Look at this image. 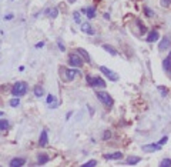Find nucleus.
<instances>
[{"instance_id": "393cba45", "label": "nucleus", "mask_w": 171, "mask_h": 167, "mask_svg": "<svg viewBox=\"0 0 171 167\" xmlns=\"http://www.w3.org/2000/svg\"><path fill=\"white\" fill-rule=\"evenodd\" d=\"M144 13L147 15V17H154V16H155V13H154V12H151V10L147 7V6L144 7Z\"/></svg>"}, {"instance_id": "4be33fe9", "label": "nucleus", "mask_w": 171, "mask_h": 167, "mask_svg": "<svg viewBox=\"0 0 171 167\" xmlns=\"http://www.w3.org/2000/svg\"><path fill=\"white\" fill-rule=\"evenodd\" d=\"M9 104H10L12 107H17V106L20 104V100H19V97H14V99H12V100L9 102Z\"/></svg>"}, {"instance_id": "dca6fc26", "label": "nucleus", "mask_w": 171, "mask_h": 167, "mask_svg": "<svg viewBox=\"0 0 171 167\" xmlns=\"http://www.w3.org/2000/svg\"><path fill=\"white\" fill-rule=\"evenodd\" d=\"M77 51H78V54H80V56H83V59H84L85 61L90 63V56H89V53L85 51L84 49H77Z\"/></svg>"}, {"instance_id": "a211bd4d", "label": "nucleus", "mask_w": 171, "mask_h": 167, "mask_svg": "<svg viewBox=\"0 0 171 167\" xmlns=\"http://www.w3.org/2000/svg\"><path fill=\"white\" fill-rule=\"evenodd\" d=\"M85 15H87L89 19H94V17H96V10H94V7H87V9H85Z\"/></svg>"}, {"instance_id": "f3484780", "label": "nucleus", "mask_w": 171, "mask_h": 167, "mask_svg": "<svg viewBox=\"0 0 171 167\" xmlns=\"http://www.w3.org/2000/svg\"><path fill=\"white\" fill-rule=\"evenodd\" d=\"M47 161H49V156H47V154H44V153L39 154V157H37V163H39V164H44V163H47Z\"/></svg>"}, {"instance_id": "f704fd0d", "label": "nucleus", "mask_w": 171, "mask_h": 167, "mask_svg": "<svg viewBox=\"0 0 171 167\" xmlns=\"http://www.w3.org/2000/svg\"><path fill=\"white\" fill-rule=\"evenodd\" d=\"M13 19V15H7L6 17H5V20H12Z\"/></svg>"}, {"instance_id": "7ed1b4c3", "label": "nucleus", "mask_w": 171, "mask_h": 167, "mask_svg": "<svg viewBox=\"0 0 171 167\" xmlns=\"http://www.w3.org/2000/svg\"><path fill=\"white\" fill-rule=\"evenodd\" d=\"M83 59L80 57V54L78 53H71L70 56H68V64L70 66H73V67H81L83 66Z\"/></svg>"}, {"instance_id": "9b49d317", "label": "nucleus", "mask_w": 171, "mask_h": 167, "mask_svg": "<svg viewBox=\"0 0 171 167\" xmlns=\"http://www.w3.org/2000/svg\"><path fill=\"white\" fill-rule=\"evenodd\" d=\"M162 67H164V70L171 71V53L164 59V61H162Z\"/></svg>"}, {"instance_id": "9d476101", "label": "nucleus", "mask_w": 171, "mask_h": 167, "mask_svg": "<svg viewBox=\"0 0 171 167\" xmlns=\"http://www.w3.org/2000/svg\"><path fill=\"white\" fill-rule=\"evenodd\" d=\"M49 143V139H47V130H43L41 134H40V140H39V144L41 147H44L46 144Z\"/></svg>"}, {"instance_id": "f03ea898", "label": "nucleus", "mask_w": 171, "mask_h": 167, "mask_svg": "<svg viewBox=\"0 0 171 167\" xmlns=\"http://www.w3.org/2000/svg\"><path fill=\"white\" fill-rule=\"evenodd\" d=\"M85 80H87L89 86L91 87H106V83L103 79L100 77H91V76H85Z\"/></svg>"}, {"instance_id": "6ab92c4d", "label": "nucleus", "mask_w": 171, "mask_h": 167, "mask_svg": "<svg viewBox=\"0 0 171 167\" xmlns=\"http://www.w3.org/2000/svg\"><path fill=\"white\" fill-rule=\"evenodd\" d=\"M140 161H141V158H140V157H134V156H130V157L127 158V163L131 164V166H134V164H137V163H140Z\"/></svg>"}, {"instance_id": "c756f323", "label": "nucleus", "mask_w": 171, "mask_h": 167, "mask_svg": "<svg viewBox=\"0 0 171 167\" xmlns=\"http://www.w3.org/2000/svg\"><path fill=\"white\" fill-rule=\"evenodd\" d=\"M57 46H59V49H60V51H64L66 50V47H64V44L60 42V40H57Z\"/></svg>"}, {"instance_id": "f257e3e1", "label": "nucleus", "mask_w": 171, "mask_h": 167, "mask_svg": "<svg viewBox=\"0 0 171 167\" xmlns=\"http://www.w3.org/2000/svg\"><path fill=\"white\" fill-rule=\"evenodd\" d=\"M26 92H27V84L24 81H17L16 84L12 87V94L14 97H22V96L26 94Z\"/></svg>"}, {"instance_id": "c9c22d12", "label": "nucleus", "mask_w": 171, "mask_h": 167, "mask_svg": "<svg viewBox=\"0 0 171 167\" xmlns=\"http://www.w3.org/2000/svg\"><path fill=\"white\" fill-rule=\"evenodd\" d=\"M67 2H68V3H74V2H76V0H67Z\"/></svg>"}, {"instance_id": "72a5a7b5", "label": "nucleus", "mask_w": 171, "mask_h": 167, "mask_svg": "<svg viewBox=\"0 0 171 167\" xmlns=\"http://www.w3.org/2000/svg\"><path fill=\"white\" fill-rule=\"evenodd\" d=\"M43 46H44V42H40V43L36 44V49H40V47H43Z\"/></svg>"}, {"instance_id": "0eeeda50", "label": "nucleus", "mask_w": 171, "mask_h": 167, "mask_svg": "<svg viewBox=\"0 0 171 167\" xmlns=\"http://www.w3.org/2000/svg\"><path fill=\"white\" fill-rule=\"evenodd\" d=\"M121 157H123V153H121V151H116V153L104 154V158H106V160H120Z\"/></svg>"}, {"instance_id": "b1692460", "label": "nucleus", "mask_w": 171, "mask_h": 167, "mask_svg": "<svg viewBox=\"0 0 171 167\" xmlns=\"http://www.w3.org/2000/svg\"><path fill=\"white\" fill-rule=\"evenodd\" d=\"M9 127V121L7 120H0V130H6Z\"/></svg>"}, {"instance_id": "e433bc0d", "label": "nucleus", "mask_w": 171, "mask_h": 167, "mask_svg": "<svg viewBox=\"0 0 171 167\" xmlns=\"http://www.w3.org/2000/svg\"><path fill=\"white\" fill-rule=\"evenodd\" d=\"M0 116H3V112H0Z\"/></svg>"}, {"instance_id": "20e7f679", "label": "nucleus", "mask_w": 171, "mask_h": 167, "mask_svg": "<svg viewBox=\"0 0 171 167\" xmlns=\"http://www.w3.org/2000/svg\"><path fill=\"white\" fill-rule=\"evenodd\" d=\"M97 97H99V100H100L103 104H106V106H109V107L113 106V99H111V96H110L109 93H106V92H97Z\"/></svg>"}, {"instance_id": "ddd939ff", "label": "nucleus", "mask_w": 171, "mask_h": 167, "mask_svg": "<svg viewBox=\"0 0 171 167\" xmlns=\"http://www.w3.org/2000/svg\"><path fill=\"white\" fill-rule=\"evenodd\" d=\"M170 46H171V42H170V39H168V37H164V39L161 40V43H160L158 49H160V50H164V49H168Z\"/></svg>"}, {"instance_id": "f8f14e48", "label": "nucleus", "mask_w": 171, "mask_h": 167, "mask_svg": "<svg viewBox=\"0 0 171 167\" xmlns=\"http://www.w3.org/2000/svg\"><path fill=\"white\" fill-rule=\"evenodd\" d=\"M157 40H158V32H155V30L150 32V34L147 36V42H148V43H154V42H157Z\"/></svg>"}, {"instance_id": "aec40b11", "label": "nucleus", "mask_w": 171, "mask_h": 167, "mask_svg": "<svg viewBox=\"0 0 171 167\" xmlns=\"http://www.w3.org/2000/svg\"><path fill=\"white\" fill-rule=\"evenodd\" d=\"M103 49H104L106 51H109L110 54H113V56H117V50H116L114 47H111V46H109V44H104V46H103Z\"/></svg>"}, {"instance_id": "6e6552de", "label": "nucleus", "mask_w": 171, "mask_h": 167, "mask_svg": "<svg viewBox=\"0 0 171 167\" xmlns=\"http://www.w3.org/2000/svg\"><path fill=\"white\" fill-rule=\"evenodd\" d=\"M161 149V146L160 144H145V146H143V151H157V150H160Z\"/></svg>"}, {"instance_id": "7c9ffc66", "label": "nucleus", "mask_w": 171, "mask_h": 167, "mask_svg": "<svg viewBox=\"0 0 171 167\" xmlns=\"http://www.w3.org/2000/svg\"><path fill=\"white\" fill-rule=\"evenodd\" d=\"M167 140H168V137L165 136V137H162V139L158 141V144H160V146H162V144H165V143H167Z\"/></svg>"}, {"instance_id": "39448f33", "label": "nucleus", "mask_w": 171, "mask_h": 167, "mask_svg": "<svg viewBox=\"0 0 171 167\" xmlns=\"http://www.w3.org/2000/svg\"><path fill=\"white\" fill-rule=\"evenodd\" d=\"M100 71L104 73V74L109 77V80H111V81H117V80H118V76H117L113 70H110V69H107V67H104V66L100 67Z\"/></svg>"}, {"instance_id": "a878e982", "label": "nucleus", "mask_w": 171, "mask_h": 167, "mask_svg": "<svg viewBox=\"0 0 171 167\" xmlns=\"http://www.w3.org/2000/svg\"><path fill=\"white\" fill-rule=\"evenodd\" d=\"M137 24L140 26V32H141V34H145V33H147V29H145V26H144V24H143L140 20H137Z\"/></svg>"}, {"instance_id": "1a4fd4ad", "label": "nucleus", "mask_w": 171, "mask_h": 167, "mask_svg": "<svg viewBox=\"0 0 171 167\" xmlns=\"http://www.w3.org/2000/svg\"><path fill=\"white\" fill-rule=\"evenodd\" d=\"M24 163H26V160L24 158H19V157L10 160V166L12 167H20V166H24Z\"/></svg>"}, {"instance_id": "5701e85b", "label": "nucleus", "mask_w": 171, "mask_h": 167, "mask_svg": "<svg viewBox=\"0 0 171 167\" xmlns=\"http://www.w3.org/2000/svg\"><path fill=\"white\" fill-rule=\"evenodd\" d=\"M160 166H161V167H170V166H171V158H164V160H161Z\"/></svg>"}, {"instance_id": "423d86ee", "label": "nucleus", "mask_w": 171, "mask_h": 167, "mask_svg": "<svg viewBox=\"0 0 171 167\" xmlns=\"http://www.w3.org/2000/svg\"><path fill=\"white\" fill-rule=\"evenodd\" d=\"M63 73H64V80H66V81H70V80H73L77 74H80V71H78V70H74V69L63 70Z\"/></svg>"}, {"instance_id": "412c9836", "label": "nucleus", "mask_w": 171, "mask_h": 167, "mask_svg": "<svg viewBox=\"0 0 171 167\" xmlns=\"http://www.w3.org/2000/svg\"><path fill=\"white\" fill-rule=\"evenodd\" d=\"M43 93H44V90H43L41 86H36V87H34V96H36V97H41Z\"/></svg>"}, {"instance_id": "bb28decb", "label": "nucleus", "mask_w": 171, "mask_h": 167, "mask_svg": "<svg viewBox=\"0 0 171 167\" xmlns=\"http://www.w3.org/2000/svg\"><path fill=\"white\" fill-rule=\"evenodd\" d=\"M160 5L161 7H168L171 5V0H160Z\"/></svg>"}, {"instance_id": "473e14b6", "label": "nucleus", "mask_w": 171, "mask_h": 167, "mask_svg": "<svg viewBox=\"0 0 171 167\" xmlns=\"http://www.w3.org/2000/svg\"><path fill=\"white\" fill-rule=\"evenodd\" d=\"M110 137H111V133H110V131L107 130V131L104 133V136H103V139H104V140H107V139H110Z\"/></svg>"}, {"instance_id": "c85d7f7f", "label": "nucleus", "mask_w": 171, "mask_h": 167, "mask_svg": "<svg viewBox=\"0 0 171 167\" xmlns=\"http://www.w3.org/2000/svg\"><path fill=\"white\" fill-rule=\"evenodd\" d=\"M73 17H74V22H76V23H80V13H78V12H74Z\"/></svg>"}, {"instance_id": "2f4dec72", "label": "nucleus", "mask_w": 171, "mask_h": 167, "mask_svg": "<svg viewBox=\"0 0 171 167\" xmlns=\"http://www.w3.org/2000/svg\"><path fill=\"white\" fill-rule=\"evenodd\" d=\"M54 100H56V97H54V96H51V94L47 97V103H49V104H50V103H53Z\"/></svg>"}, {"instance_id": "2eb2a0df", "label": "nucleus", "mask_w": 171, "mask_h": 167, "mask_svg": "<svg viewBox=\"0 0 171 167\" xmlns=\"http://www.w3.org/2000/svg\"><path fill=\"white\" fill-rule=\"evenodd\" d=\"M46 13L49 15V17H51V19H56V17H57V15H59V9H57V7H51V9L46 10Z\"/></svg>"}, {"instance_id": "4468645a", "label": "nucleus", "mask_w": 171, "mask_h": 167, "mask_svg": "<svg viewBox=\"0 0 171 167\" xmlns=\"http://www.w3.org/2000/svg\"><path fill=\"white\" fill-rule=\"evenodd\" d=\"M81 30L84 32V33H87V34H94L96 32L91 29V26L89 24V23H84V24H81Z\"/></svg>"}, {"instance_id": "cd10ccee", "label": "nucleus", "mask_w": 171, "mask_h": 167, "mask_svg": "<svg viewBox=\"0 0 171 167\" xmlns=\"http://www.w3.org/2000/svg\"><path fill=\"white\" fill-rule=\"evenodd\" d=\"M96 164H97L96 160H90V161H87V163H84V167H94Z\"/></svg>"}]
</instances>
